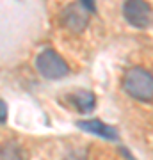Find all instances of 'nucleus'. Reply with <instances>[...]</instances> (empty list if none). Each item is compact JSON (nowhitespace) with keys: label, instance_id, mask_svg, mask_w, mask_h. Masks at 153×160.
I'll use <instances>...</instances> for the list:
<instances>
[{"label":"nucleus","instance_id":"obj_1","mask_svg":"<svg viewBox=\"0 0 153 160\" xmlns=\"http://www.w3.org/2000/svg\"><path fill=\"white\" fill-rule=\"evenodd\" d=\"M123 87L132 98L148 102L153 98V75L142 68H130L123 77Z\"/></svg>","mask_w":153,"mask_h":160},{"label":"nucleus","instance_id":"obj_2","mask_svg":"<svg viewBox=\"0 0 153 160\" xmlns=\"http://www.w3.org/2000/svg\"><path fill=\"white\" fill-rule=\"evenodd\" d=\"M36 68L45 78L57 80L63 78L68 73V66L64 62V59L54 50H43L36 57Z\"/></svg>","mask_w":153,"mask_h":160},{"label":"nucleus","instance_id":"obj_3","mask_svg":"<svg viewBox=\"0 0 153 160\" xmlns=\"http://www.w3.org/2000/svg\"><path fill=\"white\" fill-rule=\"evenodd\" d=\"M123 16L135 29H146L153 22L151 6L146 0H126L123 4Z\"/></svg>","mask_w":153,"mask_h":160},{"label":"nucleus","instance_id":"obj_4","mask_svg":"<svg viewBox=\"0 0 153 160\" xmlns=\"http://www.w3.org/2000/svg\"><path fill=\"white\" fill-rule=\"evenodd\" d=\"M89 9L84 4H71L64 9L63 14V25L71 32H82L87 27V20H89Z\"/></svg>","mask_w":153,"mask_h":160},{"label":"nucleus","instance_id":"obj_5","mask_svg":"<svg viewBox=\"0 0 153 160\" xmlns=\"http://www.w3.org/2000/svg\"><path fill=\"white\" fill-rule=\"evenodd\" d=\"M80 130L93 133L96 137L102 139H109V141H116L118 139V132L114 130L112 126H109L107 123H102L100 119H89V121H79L77 123Z\"/></svg>","mask_w":153,"mask_h":160},{"label":"nucleus","instance_id":"obj_6","mask_svg":"<svg viewBox=\"0 0 153 160\" xmlns=\"http://www.w3.org/2000/svg\"><path fill=\"white\" fill-rule=\"evenodd\" d=\"M71 102H73L75 109L80 110V112H89L94 103H96V98L91 91H85V89H80V91L73 92L71 94Z\"/></svg>","mask_w":153,"mask_h":160},{"label":"nucleus","instance_id":"obj_7","mask_svg":"<svg viewBox=\"0 0 153 160\" xmlns=\"http://www.w3.org/2000/svg\"><path fill=\"white\" fill-rule=\"evenodd\" d=\"M0 160H27L25 157V151H23L18 144H6L2 148V153H0Z\"/></svg>","mask_w":153,"mask_h":160},{"label":"nucleus","instance_id":"obj_8","mask_svg":"<svg viewBox=\"0 0 153 160\" xmlns=\"http://www.w3.org/2000/svg\"><path fill=\"white\" fill-rule=\"evenodd\" d=\"M6 119H7V105H6V102L2 100V102H0V123L4 125Z\"/></svg>","mask_w":153,"mask_h":160},{"label":"nucleus","instance_id":"obj_9","mask_svg":"<svg viewBox=\"0 0 153 160\" xmlns=\"http://www.w3.org/2000/svg\"><path fill=\"white\" fill-rule=\"evenodd\" d=\"M79 2L80 4H84L91 12H94V9H96V2H94V0H79Z\"/></svg>","mask_w":153,"mask_h":160}]
</instances>
